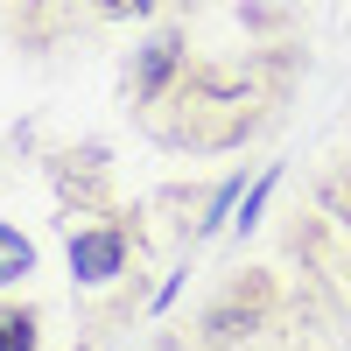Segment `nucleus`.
Returning <instances> with one entry per match:
<instances>
[{
  "label": "nucleus",
  "mask_w": 351,
  "mask_h": 351,
  "mask_svg": "<svg viewBox=\"0 0 351 351\" xmlns=\"http://www.w3.org/2000/svg\"><path fill=\"white\" fill-rule=\"evenodd\" d=\"M106 14H148V0H99Z\"/></svg>",
  "instance_id": "obj_5"
},
{
  "label": "nucleus",
  "mask_w": 351,
  "mask_h": 351,
  "mask_svg": "<svg viewBox=\"0 0 351 351\" xmlns=\"http://www.w3.org/2000/svg\"><path fill=\"white\" fill-rule=\"evenodd\" d=\"M120 260H127L120 232H77V239H71V274L77 281H112Z\"/></svg>",
  "instance_id": "obj_1"
},
{
  "label": "nucleus",
  "mask_w": 351,
  "mask_h": 351,
  "mask_svg": "<svg viewBox=\"0 0 351 351\" xmlns=\"http://www.w3.org/2000/svg\"><path fill=\"white\" fill-rule=\"evenodd\" d=\"M0 351H36V316L28 309H0Z\"/></svg>",
  "instance_id": "obj_3"
},
{
  "label": "nucleus",
  "mask_w": 351,
  "mask_h": 351,
  "mask_svg": "<svg viewBox=\"0 0 351 351\" xmlns=\"http://www.w3.org/2000/svg\"><path fill=\"white\" fill-rule=\"evenodd\" d=\"M169 64H176V36H162V43L148 49V71H141V92H155V84L169 77Z\"/></svg>",
  "instance_id": "obj_4"
},
{
  "label": "nucleus",
  "mask_w": 351,
  "mask_h": 351,
  "mask_svg": "<svg viewBox=\"0 0 351 351\" xmlns=\"http://www.w3.org/2000/svg\"><path fill=\"white\" fill-rule=\"evenodd\" d=\"M28 267H36V246H28L14 225H0V288H8V281H21Z\"/></svg>",
  "instance_id": "obj_2"
}]
</instances>
